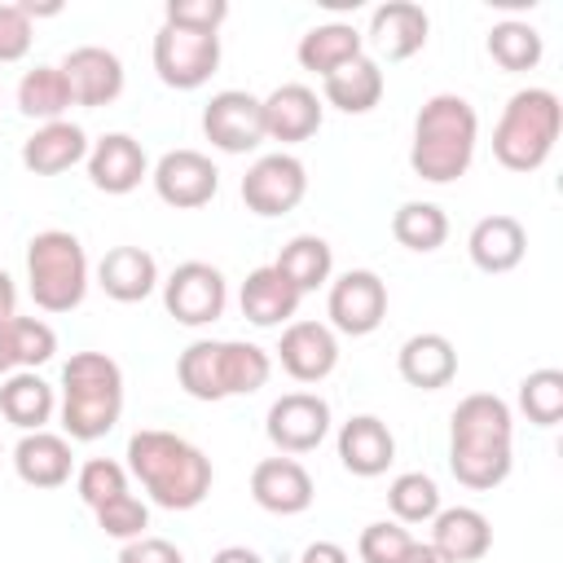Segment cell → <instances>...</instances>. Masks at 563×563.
Returning a JSON list of instances; mask_svg holds the SVG:
<instances>
[{
    "instance_id": "cell-1",
    "label": "cell",
    "mask_w": 563,
    "mask_h": 563,
    "mask_svg": "<svg viewBox=\"0 0 563 563\" xmlns=\"http://www.w3.org/2000/svg\"><path fill=\"white\" fill-rule=\"evenodd\" d=\"M515 466V418L510 405L493 391L457 400L449 418V471L462 488L488 493L506 484Z\"/></svg>"
},
{
    "instance_id": "cell-2",
    "label": "cell",
    "mask_w": 563,
    "mask_h": 563,
    "mask_svg": "<svg viewBox=\"0 0 563 563\" xmlns=\"http://www.w3.org/2000/svg\"><path fill=\"white\" fill-rule=\"evenodd\" d=\"M128 471L163 510H194L211 493V457L176 431L145 427L128 440Z\"/></svg>"
},
{
    "instance_id": "cell-3",
    "label": "cell",
    "mask_w": 563,
    "mask_h": 563,
    "mask_svg": "<svg viewBox=\"0 0 563 563\" xmlns=\"http://www.w3.org/2000/svg\"><path fill=\"white\" fill-rule=\"evenodd\" d=\"M479 141V114L466 97L457 92H435L422 101L413 119V145H409V167L427 185H453L466 176Z\"/></svg>"
},
{
    "instance_id": "cell-4",
    "label": "cell",
    "mask_w": 563,
    "mask_h": 563,
    "mask_svg": "<svg viewBox=\"0 0 563 563\" xmlns=\"http://www.w3.org/2000/svg\"><path fill=\"white\" fill-rule=\"evenodd\" d=\"M123 413V369L106 352H75L62 365V427L70 440H101Z\"/></svg>"
},
{
    "instance_id": "cell-5",
    "label": "cell",
    "mask_w": 563,
    "mask_h": 563,
    "mask_svg": "<svg viewBox=\"0 0 563 563\" xmlns=\"http://www.w3.org/2000/svg\"><path fill=\"white\" fill-rule=\"evenodd\" d=\"M563 132V101L550 88H519L497 128H493V158L506 172H537Z\"/></svg>"
},
{
    "instance_id": "cell-6",
    "label": "cell",
    "mask_w": 563,
    "mask_h": 563,
    "mask_svg": "<svg viewBox=\"0 0 563 563\" xmlns=\"http://www.w3.org/2000/svg\"><path fill=\"white\" fill-rule=\"evenodd\" d=\"M26 286L35 308L70 312L88 295V255L84 242L66 229H44L26 242Z\"/></svg>"
},
{
    "instance_id": "cell-7",
    "label": "cell",
    "mask_w": 563,
    "mask_h": 563,
    "mask_svg": "<svg viewBox=\"0 0 563 563\" xmlns=\"http://www.w3.org/2000/svg\"><path fill=\"white\" fill-rule=\"evenodd\" d=\"M220 66V35H198V31H180V26H158L154 35V70L167 88L194 92L202 88Z\"/></svg>"
},
{
    "instance_id": "cell-8",
    "label": "cell",
    "mask_w": 563,
    "mask_h": 563,
    "mask_svg": "<svg viewBox=\"0 0 563 563\" xmlns=\"http://www.w3.org/2000/svg\"><path fill=\"white\" fill-rule=\"evenodd\" d=\"M303 194H308V167L286 150L255 158L242 176V202H246V211H255L264 220L295 211L303 202Z\"/></svg>"
},
{
    "instance_id": "cell-9",
    "label": "cell",
    "mask_w": 563,
    "mask_h": 563,
    "mask_svg": "<svg viewBox=\"0 0 563 563\" xmlns=\"http://www.w3.org/2000/svg\"><path fill=\"white\" fill-rule=\"evenodd\" d=\"M224 303H229L224 273L216 264H207V260H185L163 282V308L180 325H211L224 312Z\"/></svg>"
},
{
    "instance_id": "cell-10",
    "label": "cell",
    "mask_w": 563,
    "mask_h": 563,
    "mask_svg": "<svg viewBox=\"0 0 563 563\" xmlns=\"http://www.w3.org/2000/svg\"><path fill=\"white\" fill-rule=\"evenodd\" d=\"M325 317H330V330L339 334H374L387 317V286L378 273L369 268H347L339 282H330V295H325Z\"/></svg>"
},
{
    "instance_id": "cell-11",
    "label": "cell",
    "mask_w": 563,
    "mask_h": 563,
    "mask_svg": "<svg viewBox=\"0 0 563 563\" xmlns=\"http://www.w3.org/2000/svg\"><path fill=\"white\" fill-rule=\"evenodd\" d=\"M264 431L277 453H312L330 435V405L317 391H286L268 405Z\"/></svg>"
},
{
    "instance_id": "cell-12",
    "label": "cell",
    "mask_w": 563,
    "mask_h": 563,
    "mask_svg": "<svg viewBox=\"0 0 563 563\" xmlns=\"http://www.w3.org/2000/svg\"><path fill=\"white\" fill-rule=\"evenodd\" d=\"M202 132L220 154H251L264 141V110L255 92L224 88L202 106Z\"/></svg>"
},
{
    "instance_id": "cell-13",
    "label": "cell",
    "mask_w": 563,
    "mask_h": 563,
    "mask_svg": "<svg viewBox=\"0 0 563 563\" xmlns=\"http://www.w3.org/2000/svg\"><path fill=\"white\" fill-rule=\"evenodd\" d=\"M150 180H154V194H158L167 207H176V211H198V207H207V202L216 198V189H220L216 163H211L207 154H198V150H167V154L154 163Z\"/></svg>"
},
{
    "instance_id": "cell-14",
    "label": "cell",
    "mask_w": 563,
    "mask_h": 563,
    "mask_svg": "<svg viewBox=\"0 0 563 563\" xmlns=\"http://www.w3.org/2000/svg\"><path fill=\"white\" fill-rule=\"evenodd\" d=\"M66 88H70V106H110L123 92V62L101 48V44H79L57 62Z\"/></svg>"
},
{
    "instance_id": "cell-15",
    "label": "cell",
    "mask_w": 563,
    "mask_h": 563,
    "mask_svg": "<svg viewBox=\"0 0 563 563\" xmlns=\"http://www.w3.org/2000/svg\"><path fill=\"white\" fill-rule=\"evenodd\" d=\"M277 361L295 383H321L339 365V339L325 321H290L282 330Z\"/></svg>"
},
{
    "instance_id": "cell-16",
    "label": "cell",
    "mask_w": 563,
    "mask_h": 563,
    "mask_svg": "<svg viewBox=\"0 0 563 563\" xmlns=\"http://www.w3.org/2000/svg\"><path fill=\"white\" fill-rule=\"evenodd\" d=\"M427 31H431V18H427L422 4H413V0H387V4H378L369 13V31L365 35H369V44H374L378 57L405 62V57H413V53L427 48Z\"/></svg>"
},
{
    "instance_id": "cell-17",
    "label": "cell",
    "mask_w": 563,
    "mask_h": 563,
    "mask_svg": "<svg viewBox=\"0 0 563 563\" xmlns=\"http://www.w3.org/2000/svg\"><path fill=\"white\" fill-rule=\"evenodd\" d=\"M260 110H264V136L268 141H282V145L308 141L321 128V119H325V101L308 84H282V88H273L268 97H260Z\"/></svg>"
},
{
    "instance_id": "cell-18",
    "label": "cell",
    "mask_w": 563,
    "mask_h": 563,
    "mask_svg": "<svg viewBox=\"0 0 563 563\" xmlns=\"http://www.w3.org/2000/svg\"><path fill=\"white\" fill-rule=\"evenodd\" d=\"M84 163H88V180L101 194H132L150 176V158L141 141L128 132H106L101 141H92Z\"/></svg>"
},
{
    "instance_id": "cell-19",
    "label": "cell",
    "mask_w": 563,
    "mask_h": 563,
    "mask_svg": "<svg viewBox=\"0 0 563 563\" xmlns=\"http://www.w3.org/2000/svg\"><path fill=\"white\" fill-rule=\"evenodd\" d=\"M251 497L268 515H303L317 497L312 475L295 457H264L251 471Z\"/></svg>"
},
{
    "instance_id": "cell-20",
    "label": "cell",
    "mask_w": 563,
    "mask_h": 563,
    "mask_svg": "<svg viewBox=\"0 0 563 563\" xmlns=\"http://www.w3.org/2000/svg\"><path fill=\"white\" fill-rule=\"evenodd\" d=\"M339 462L343 471L361 475V479H374L383 475L391 462H396V435L383 418L374 413H356L339 427Z\"/></svg>"
},
{
    "instance_id": "cell-21",
    "label": "cell",
    "mask_w": 563,
    "mask_h": 563,
    "mask_svg": "<svg viewBox=\"0 0 563 563\" xmlns=\"http://www.w3.org/2000/svg\"><path fill=\"white\" fill-rule=\"evenodd\" d=\"M84 158H88V132L79 123H70V119L40 123L22 141V167L31 176H62V172H70Z\"/></svg>"
},
{
    "instance_id": "cell-22",
    "label": "cell",
    "mask_w": 563,
    "mask_h": 563,
    "mask_svg": "<svg viewBox=\"0 0 563 563\" xmlns=\"http://www.w3.org/2000/svg\"><path fill=\"white\" fill-rule=\"evenodd\" d=\"M396 369L409 387L418 391H440L457 378V347L435 334V330H422V334H409L396 352Z\"/></svg>"
},
{
    "instance_id": "cell-23",
    "label": "cell",
    "mask_w": 563,
    "mask_h": 563,
    "mask_svg": "<svg viewBox=\"0 0 563 563\" xmlns=\"http://www.w3.org/2000/svg\"><path fill=\"white\" fill-rule=\"evenodd\" d=\"M431 545L449 563H475L493 550V523L475 506H440V515L431 519Z\"/></svg>"
},
{
    "instance_id": "cell-24",
    "label": "cell",
    "mask_w": 563,
    "mask_h": 563,
    "mask_svg": "<svg viewBox=\"0 0 563 563\" xmlns=\"http://www.w3.org/2000/svg\"><path fill=\"white\" fill-rule=\"evenodd\" d=\"M466 251H471V264L479 273H510L528 255V229L515 216H501V211L484 216V220H475V229L466 238Z\"/></svg>"
},
{
    "instance_id": "cell-25",
    "label": "cell",
    "mask_w": 563,
    "mask_h": 563,
    "mask_svg": "<svg viewBox=\"0 0 563 563\" xmlns=\"http://www.w3.org/2000/svg\"><path fill=\"white\" fill-rule=\"evenodd\" d=\"M97 286L114 303H141L158 286V264L145 246H110L97 264Z\"/></svg>"
},
{
    "instance_id": "cell-26",
    "label": "cell",
    "mask_w": 563,
    "mask_h": 563,
    "mask_svg": "<svg viewBox=\"0 0 563 563\" xmlns=\"http://www.w3.org/2000/svg\"><path fill=\"white\" fill-rule=\"evenodd\" d=\"M299 290L273 268V264H264V268H251L246 273V282H242V295H238V303H242V317L251 321V325H260V330H273V325H290V317L299 312Z\"/></svg>"
},
{
    "instance_id": "cell-27",
    "label": "cell",
    "mask_w": 563,
    "mask_h": 563,
    "mask_svg": "<svg viewBox=\"0 0 563 563\" xmlns=\"http://www.w3.org/2000/svg\"><path fill=\"white\" fill-rule=\"evenodd\" d=\"M13 471L31 488H62L70 479V471H75L70 440L53 435V431H26L18 440V449H13Z\"/></svg>"
},
{
    "instance_id": "cell-28",
    "label": "cell",
    "mask_w": 563,
    "mask_h": 563,
    "mask_svg": "<svg viewBox=\"0 0 563 563\" xmlns=\"http://www.w3.org/2000/svg\"><path fill=\"white\" fill-rule=\"evenodd\" d=\"M321 101L343 110V114H369L383 101V66L361 53L347 66H339L334 75L321 79Z\"/></svg>"
},
{
    "instance_id": "cell-29",
    "label": "cell",
    "mask_w": 563,
    "mask_h": 563,
    "mask_svg": "<svg viewBox=\"0 0 563 563\" xmlns=\"http://www.w3.org/2000/svg\"><path fill=\"white\" fill-rule=\"evenodd\" d=\"M53 409H57V396H53V387H48L35 369H13V374H4V383H0V413H4V422H13L22 435H26V431H44V422L53 418Z\"/></svg>"
},
{
    "instance_id": "cell-30",
    "label": "cell",
    "mask_w": 563,
    "mask_h": 563,
    "mask_svg": "<svg viewBox=\"0 0 563 563\" xmlns=\"http://www.w3.org/2000/svg\"><path fill=\"white\" fill-rule=\"evenodd\" d=\"M365 53V35L352 26V22H321V26H312V31H303V40H299V48H295V57H299V66L303 70H312V75H334L339 66H347L352 57H361Z\"/></svg>"
},
{
    "instance_id": "cell-31",
    "label": "cell",
    "mask_w": 563,
    "mask_h": 563,
    "mask_svg": "<svg viewBox=\"0 0 563 563\" xmlns=\"http://www.w3.org/2000/svg\"><path fill=\"white\" fill-rule=\"evenodd\" d=\"M273 268H277L299 295H308V290H317V286L330 282V273H334V251H330L325 238L299 233V238H290V242L277 251Z\"/></svg>"
},
{
    "instance_id": "cell-32",
    "label": "cell",
    "mask_w": 563,
    "mask_h": 563,
    "mask_svg": "<svg viewBox=\"0 0 563 563\" xmlns=\"http://www.w3.org/2000/svg\"><path fill=\"white\" fill-rule=\"evenodd\" d=\"M176 378L194 400H229L224 391V339H198L180 352Z\"/></svg>"
},
{
    "instance_id": "cell-33",
    "label": "cell",
    "mask_w": 563,
    "mask_h": 563,
    "mask_svg": "<svg viewBox=\"0 0 563 563\" xmlns=\"http://www.w3.org/2000/svg\"><path fill=\"white\" fill-rule=\"evenodd\" d=\"M18 110L40 123H57L70 110V88L57 66H31L18 84Z\"/></svg>"
},
{
    "instance_id": "cell-34",
    "label": "cell",
    "mask_w": 563,
    "mask_h": 563,
    "mask_svg": "<svg viewBox=\"0 0 563 563\" xmlns=\"http://www.w3.org/2000/svg\"><path fill=\"white\" fill-rule=\"evenodd\" d=\"M391 238L405 246V251H440L444 238H449V216L435 207V202H400L396 216H391Z\"/></svg>"
},
{
    "instance_id": "cell-35",
    "label": "cell",
    "mask_w": 563,
    "mask_h": 563,
    "mask_svg": "<svg viewBox=\"0 0 563 563\" xmlns=\"http://www.w3.org/2000/svg\"><path fill=\"white\" fill-rule=\"evenodd\" d=\"M541 53H545V44H541V31L537 26H528V22H497L493 31H488V57L501 66V70H510V75H519V70H532L537 62H541Z\"/></svg>"
},
{
    "instance_id": "cell-36",
    "label": "cell",
    "mask_w": 563,
    "mask_h": 563,
    "mask_svg": "<svg viewBox=\"0 0 563 563\" xmlns=\"http://www.w3.org/2000/svg\"><path fill=\"white\" fill-rule=\"evenodd\" d=\"M387 506L396 515V523H431L440 515V488L431 475L422 471H405L391 479L387 488Z\"/></svg>"
},
{
    "instance_id": "cell-37",
    "label": "cell",
    "mask_w": 563,
    "mask_h": 563,
    "mask_svg": "<svg viewBox=\"0 0 563 563\" xmlns=\"http://www.w3.org/2000/svg\"><path fill=\"white\" fill-rule=\"evenodd\" d=\"M273 374V356L260 343H242V339H224V391L229 396H251L268 383Z\"/></svg>"
},
{
    "instance_id": "cell-38",
    "label": "cell",
    "mask_w": 563,
    "mask_h": 563,
    "mask_svg": "<svg viewBox=\"0 0 563 563\" xmlns=\"http://www.w3.org/2000/svg\"><path fill=\"white\" fill-rule=\"evenodd\" d=\"M4 343H9V356H13V369H40L44 361H53L57 352V334L48 321L40 317H13L4 325Z\"/></svg>"
},
{
    "instance_id": "cell-39",
    "label": "cell",
    "mask_w": 563,
    "mask_h": 563,
    "mask_svg": "<svg viewBox=\"0 0 563 563\" xmlns=\"http://www.w3.org/2000/svg\"><path fill=\"white\" fill-rule=\"evenodd\" d=\"M519 409L532 427H554L563 418V369H532L519 383Z\"/></svg>"
},
{
    "instance_id": "cell-40",
    "label": "cell",
    "mask_w": 563,
    "mask_h": 563,
    "mask_svg": "<svg viewBox=\"0 0 563 563\" xmlns=\"http://www.w3.org/2000/svg\"><path fill=\"white\" fill-rule=\"evenodd\" d=\"M75 488H79V501H84L88 510H97V506H106L110 497L128 493V466H119L114 457H88V462L79 466V475H75Z\"/></svg>"
},
{
    "instance_id": "cell-41",
    "label": "cell",
    "mask_w": 563,
    "mask_h": 563,
    "mask_svg": "<svg viewBox=\"0 0 563 563\" xmlns=\"http://www.w3.org/2000/svg\"><path fill=\"white\" fill-rule=\"evenodd\" d=\"M92 515H97V528H101L106 537H114V541H136V537H145V528H150V506H145L136 493H119V497H110L106 506H97Z\"/></svg>"
},
{
    "instance_id": "cell-42",
    "label": "cell",
    "mask_w": 563,
    "mask_h": 563,
    "mask_svg": "<svg viewBox=\"0 0 563 563\" xmlns=\"http://www.w3.org/2000/svg\"><path fill=\"white\" fill-rule=\"evenodd\" d=\"M409 550H413L409 528H405V523H391V519L365 523V528H361V541H356L361 563H405Z\"/></svg>"
},
{
    "instance_id": "cell-43",
    "label": "cell",
    "mask_w": 563,
    "mask_h": 563,
    "mask_svg": "<svg viewBox=\"0 0 563 563\" xmlns=\"http://www.w3.org/2000/svg\"><path fill=\"white\" fill-rule=\"evenodd\" d=\"M229 18V0H167L163 22L180 26V31H198V35H220Z\"/></svg>"
},
{
    "instance_id": "cell-44",
    "label": "cell",
    "mask_w": 563,
    "mask_h": 563,
    "mask_svg": "<svg viewBox=\"0 0 563 563\" xmlns=\"http://www.w3.org/2000/svg\"><path fill=\"white\" fill-rule=\"evenodd\" d=\"M31 18L22 4H0V62H22L31 53Z\"/></svg>"
},
{
    "instance_id": "cell-45",
    "label": "cell",
    "mask_w": 563,
    "mask_h": 563,
    "mask_svg": "<svg viewBox=\"0 0 563 563\" xmlns=\"http://www.w3.org/2000/svg\"><path fill=\"white\" fill-rule=\"evenodd\" d=\"M119 563H185V554L163 537H136V541H123Z\"/></svg>"
},
{
    "instance_id": "cell-46",
    "label": "cell",
    "mask_w": 563,
    "mask_h": 563,
    "mask_svg": "<svg viewBox=\"0 0 563 563\" xmlns=\"http://www.w3.org/2000/svg\"><path fill=\"white\" fill-rule=\"evenodd\" d=\"M299 563H352V559H347V550L334 545V541H312V545L299 554Z\"/></svg>"
},
{
    "instance_id": "cell-47",
    "label": "cell",
    "mask_w": 563,
    "mask_h": 563,
    "mask_svg": "<svg viewBox=\"0 0 563 563\" xmlns=\"http://www.w3.org/2000/svg\"><path fill=\"white\" fill-rule=\"evenodd\" d=\"M18 317V286H13V277L0 268V325H9Z\"/></svg>"
},
{
    "instance_id": "cell-48",
    "label": "cell",
    "mask_w": 563,
    "mask_h": 563,
    "mask_svg": "<svg viewBox=\"0 0 563 563\" xmlns=\"http://www.w3.org/2000/svg\"><path fill=\"white\" fill-rule=\"evenodd\" d=\"M211 563H264V559L251 545H224V550L211 554Z\"/></svg>"
},
{
    "instance_id": "cell-49",
    "label": "cell",
    "mask_w": 563,
    "mask_h": 563,
    "mask_svg": "<svg viewBox=\"0 0 563 563\" xmlns=\"http://www.w3.org/2000/svg\"><path fill=\"white\" fill-rule=\"evenodd\" d=\"M405 563H449L431 541H413V550L405 554Z\"/></svg>"
},
{
    "instance_id": "cell-50",
    "label": "cell",
    "mask_w": 563,
    "mask_h": 563,
    "mask_svg": "<svg viewBox=\"0 0 563 563\" xmlns=\"http://www.w3.org/2000/svg\"><path fill=\"white\" fill-rule=\"evenodd\" d=\"M13 369V356H9V343H4V325H0V378Z\"/></svg>"
},
{
    "instance_id": "cell-51",
    "label": "cell",
    "mask_w": 563,
    "mask_h": 563,
    "mask_svg": "<svg viewBox=\"0 0 563 563\" xmlns=\"http://www.w3.org/2000/svg\"><path fill=\"white\" fill-rule=\"evenodd\" d=\"M0 453H4V444H0Z\"/></svg>"
}]
</instances>
